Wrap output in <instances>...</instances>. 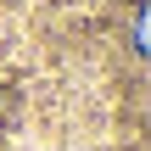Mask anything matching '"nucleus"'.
<instances>
[{
  "label": "nucleus",
  "mask_w": 151,
  "mask_h": 151,
  "mask_svg": "<svg viewBox=\"0 0 151 151\" xmlns=\"http://www.w3.org/2000/svg\"><path fill=\"white\" fill-rule=\"evenodd\" d=\"M134 50H140V56H146V6H140V11H134Z\"/></svg>",
  "instance_id": "nucleus-1"
}]
</instances>
